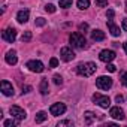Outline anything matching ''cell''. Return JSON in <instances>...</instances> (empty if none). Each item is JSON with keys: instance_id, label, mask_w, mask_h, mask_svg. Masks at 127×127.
<instances>
[{"instance_id": "obj_19", "label": "cell", "mask_w": 127, "mask_h": 127, "mask_svg": "<svg viewBox=\"0 0 127 127\" xmlns=\"http://www.w3.org/2000/svg\"><path fill=\"white\" fill-rule=\"evenodd\" d=\"M84 118H85V124H91V123L96 120V114H93V112H85V114H84Z\"/></svg>"}, {"instance_id": "obj_24", "label": "cell", "mask_w": 127, "mask_h": 127, "mask_svg": "<svg viewBox=\"0 0 127 127\" xmlns=\"http://www.w3.org/2000/svg\"><path fill=\"white\" fill-rule=\"evenodd\" d=\"M30 39H32V32H26V33L23 34V37H21L23 42H29Z\"/></svg>"}, {"instance_id": "obj_33", "label": "cell", "mask_w": 127, "mask_h": 127, "mask_svg": "<svg viewBox=\"0 0 127 127\" xmlns=\"http://www.w3.org/2000/svg\"><path fill=\"white\" fill-rule=\"evenodd\" d=\"M45 23H46V21H45L43 18H37V20H36V26H45Z\"/></svg>"}, {"instance_id": "obj_29", "label": "cell", "mask_w": 127, "mask_h": 127, "mask_svg": "<svg viewBox=\"0 0 127 127\" xmlns=\"http://www.w3.org/2000/svg\"><path fill=\"white\" fill-rule=\"evenodd\" d=\"M121 82H123V85H124V87H127V72L121 73Z\"/></svg>"}, {"instance_id": "obj_34", "label": "cell", "mask_w": 127, "mask_h": 127, "mask_svg": "<svg viewBox=\"0 0 127 127\" xmlns=\"http://www.w3.org/2000/svg\"><path fill=\"white\" fill-rule=\"evenodd\" d=\"M30 91H32V87H30V85L23 87V94H24V93H30Z\"/></svg>"}, {"instance_id": "obj_38", "label": "cell", "mask_w": 127, "mask_h": 127, "mask_svg": "<svg viewBox=\"0 0 127 127\" xmlns=\"http://www.w3.org/2000/svg\"><path fill=\"white\" fill-rule=\"evenodd\" d=\"M126 12H127V2H126Z\"/></svg>"}, {"instance_id": "obj_31", "label": "cell", "mask_w": 127, "mask_h": 127, "mask_svg": "<svg viewBox=\"0 0 127 127\" xmlns=\"http://www.w3.org/2000/svg\"><path fill=\"white\" fill-rule=\"evenodd\" d=\"M79 30H81V32H85V30H88V24H87V23H82V24H79Z\"/></svg>"}, {"instance_id": "obj_15", "label": "cell", "mask_w": 127, "mask_h": 127, "mask_svg": "<svg viewBox=\"0 0 127 127\" xmlns=\"http://www.w3.org/2000/svg\"><path fill=\"white\" fill-rule=\"evenodd\" d=\"M29 17H30V12H29L27 9H23V11H20V12L17 14V21H18L20 24H24V23L29 21Z\"/></svg>"}, {"instance_id": "obj_21", "label": "cell", "mask_w": 127, "mask_h": 127, "mask_svg": "<svg viewBox=\"0 0 127 127\" xmlns=\"http://www.w3.org/2000/svg\"><path fill=\"white\" fill-rule=\"evenodd\" d=\"M88 6H90V0H78V8H79V9L84 11V9H87Z\"/></svg>"}, {"instance_id": "obj_30", "label": "cell", "mask_w": 127, "mask_h": 127, "mask_svg": "<svg viewBox=\"0 0 127 127\" xmlns=\"http://www.w3.org/2000/svg\"><path fill=\"white\" fill-rule=\"evenodd\" d=\"M106 69H108L109 72H115V70H117V66H114V64H111V63H108V66H106Z\"/></svg>"}, {"instance_id": "obj_10", "label": "cell", "mask_w": 127, "mask_h": 127, "mask_svg": "<svg viewBox=\"0 0 127 127\" xmlns=\"http://www.w3.org/2000/svg\"><path fill=\"white\" fill-rule=\"evenodd\" d=\"M3 39L6 40V42H15V39H17V30L14 29V27H9V29H6L5 32H3Z\"/></svg>"}, {"instance_id": "obj_22", "label": "cell", "mask_w": 127, "mask_h": 127, "mask_svg": "<svg viewBox=\"0 0 127 127\" xmlns=\"http://www.w3.org/2000/svg\"><path fill=\"white\" fill-rule=\"evenodd\" d=\"M73 3V0H60V8H70Z\"/></svg>"}, {"instance_id": "obj_7", "label": "cell", "mask_w": 127, "mask_h": 127, "mask_svg": "<svg viewBox=\"0 0 127 127\" xmlns=\"http://www.w3.org/2000/svg\"><path fill=\"white\" fill-rule=\"evenodd\" d=\"M49 112H51V115H54V117L63 115V114L66 112V105H64V103H54V105H51Z\"/></svg>"}, {"instance_id": "obj_26", "label": "cell", "mask_w": 127, "mask_h": 127, "mask_svg": "<svg viewBox=\"0 0 127 127\" xmlns=\"http://www.w3.org/2000/svg\"><path fill=\"white\" fill-rule=\"evenodd\" d=\"M54 84H55V85H61V84H63V78H61L60 75H55V76H54Z\"/></svg>"}, {"instance_id": "obj_13", "label": "cell", "mask_w": 127, "mask_h": 127, "mask_svg": "<svg viewBox=\"0 0 127 127\" xmlns=\"http://www.w3.org/2000/svg\"><path fill=\"white\" fill-rule=\"evenodd\" d=\"M108 27H109V32H111V34H112L114 37H118V36L121 34L120 27H118V26H115V23H114V20H112V18H109V20H108Z\"/></svg>"}, {"instance_id": "obj_12", "label": "cell", "mask_w": 127, "mask_h": 127, "mask_svg": "<svg viewBox=\"0 0 127 127\" xmlns=\"http://www.w3.org/2000/svg\"><path fill=\"white\" fill-rule=\"evenodd\" d=\"M0 88H2V93L5 96H14V87H12V84L9 81H2Z\"/></svg>"}, {"instance_id": "obj_37", "label": "cell", "mask_w": 127, "mask_h": 127, "mask_svg": "<svg viewBox=\"0 0 127 127\" xmlns=\"http://www.w3.org/2000/svg\"><path fill=\"white\" fill-rule=\"evenodd\" d=\"M124 51H126V54H127V42L124 43Z\"/></svg>"}, {"instance_id": "obj_8", "label": "cell", "mask_w": 127, "mask_h": 127, "mask_svg": "<svg viewBox=\"0 0 127 127\" xmlns=\"http://www.w3.org/2000/svg\"><path fill=\"white\" fill-rule=\"evenodd\" d=\"M9 112H11V115H12V118H17V120H24L26 117H27V114H26V111L24 109H21L20 106H12L11 109H9Z\"/></svg>"}, {"instance_id": "obj_1", "label": "cell", "mask_w": 127, "mask_h": 127, "mask_svg": "<svg viewBox=\"0 0 127 127\" xmlns=\"http://www.w3.org/2000/svg\"><path fill=\"white\" fill-rule=\"evenodd\" d=\"M96 70H97V66H96V63H93V61L79 63V64H78V67H76V72H78V75H81V76H85V78H88V76L94 75V72H96Z\"/></svg>"}, {"instance_id": "obj_9", "label": "cell", "mask_w": 127, "mask_h": 127, "mask_svg": "<svg viewBox=\"0 0 127 127\" xmlns=\"http://www.w3.org/2000/svg\"><path fill=\"white\" fill-rule=\"evenodd\" d=\"M99 58H100L103 63H111V61L115 58V52H114L112 49H103V51H100Z\"/></svg>"}, {"instance_id": "obj_35", "label": "cell", "mask_w": 127, "mask_h": 127, "mask_svg": "<svg viewBox=\"0 0 127 127\" xmlns=\"http://www.w3.org/2000/svg\"><path fill=\"white\" fill-rule=\"evenodd\" d=\"M106 15H108V18H114V15H115V12H114V11H112V9H109V11H108V14H106Z\"/></svg>"}, {"instance_id": "obj_25", "label": "cell", "mask_w": 127, "mask_h": 127, "mask_svg": "<svg viewBox=\"0 0 127 127\" xmlns=\"http://www.w3.org/2000/svg\"><path fill=\"white\" fill-rule=\"evenodd\" d=\"M96 6H99V8L108 6V0H96Z\"/></svg>"}, {"instance_id": "obj_14", "label": "cell", "mask_w": 127, "mask_h": 127, "mask_svg": "<svg viewBox=\"0 0 127 127\" xmlns=\"http://www.w3.org/2000/svg\"><path fill=\"white\" fill-rule=\"evenodd\" d=\"M5 60H6L8 64H11V66L17 64V61H18V58H17V52H15L14 49H12V51H8L6 55H5Z\"/></svg>"}, {"instance_id": "obj_32", "label": "cell", "mask_w": 127, "mask_h": 127, "mask_svg": "<svg viewBox=\"0 0 127 127\" xmlns=\"http://www.w3.org/2000/svg\"><path fill=\"white\" fill-rule=\"evenodd\" d=\"M115 102H117V103H123V102H124V97H123L121 94H117V96H115Z\"/></svg>"}, {"instance_id": "obj_16", "label": "cell", "mask_w": 127, "mask_h": 127, "mask_svg": "<svg viewBox=\"0 0 127 127\" xmlns=\"http://www.w3.org/2000/svg\"><path fill=\"white\" fill-rule=\"evenodd\" d=\"M105 37H106V36H105V33H103L102 30H99V29L91 32V39H93V40H96V42H102V40H105Z\"/></svg>"}, {"instance_id": "obj_18", "label": "cell", "mask_w": 127, "mask_h": 127, "mask_svg": "<svg viewBox=\"0 0 127 127\" xmlns=\"http://www.w3.org/2000/svg\"><path fill=\"white\" fill-rule=\"evenodd\" d=\"M46 118H48L46 112L40 111V112H37V114H36V118H34V121H36V124H40V123H43V121H45Z\"/></svg>"}, {"instance_id": "obj_4", "label": "cell", "mask_w": 127, "mask_h": 127, "mask_svg": "<svg viewBox=\"0 0 127 127\" xmlns=\"http://www.w3.org/2000/svg\"><path fill=\"white\" fill-rule=\"evenodd\" d=\"M96 85L100 88V90H109L112 87V79L109 76H99L96 79Z\"/></svg>"}, {"instance_id": "obj_20", "label": "cell", "mask_w": 127, "mask_h": 127, "mask_svg": "<svg viewBox=\"0 0 127 127\" xmlns=\"http://www.w3.org/2000/svg\"><path fill=\"white\" fill-rule=\"evenodd\" d=\"M18 124H20V120H17V118H15V120H6V121L3 123L5 127H17Z\"/></svg>"}, {"instance_id": "obj_5", "label": "cell", "mask_w": 127, "mask_h": 127, "mask_svg": "<svg viewBox=\"0 0 127 127\" xmlns=\"http://www.w3.org/2000/svg\"><path fill=\"white\" fill-rule=\"evenodd\" d=\"M60 58H61L63 61H72V60L75 58V52L72 51V48L64 46V48L60 49Z\"/></svg>"}, {"instance_id": "obj_3", "label": "cell", "mask_w": 127, "mask_h": 127, "mask_svg": "<svg viewBox=\"0 0 127 127\" xmlns=\"http://www.w3.org/2000/svg\"><path fill=\"white\" fill-rule=\"evenodd\" d=\"M93 100H94L100 108H109V106H111V99H109L108 96H102V94L96 93V94H93Z\"/></svg>"}, {"instance_id": "obj_23", "label": "cell", "mask_w": 127, "mask_h": 127, "mask_svg": "<svg viewBox=\"0 0 127 127\" xmlns=\"http://www.w3.org/2000/svg\"><path fill=\"white\" fill-rule=\"evenodd\" d=\"M57 126H58V127H64V126L72 127V126H73V121H70V120H63V121H58Z\"/></svg>"}, {"instance_id": "obj_17", "label": "cell", "mask_w": 127, "mask_h": 127, "mask_svg": "<svg viewBox=\"0 0 127 127\" xmlns=\"http://www.w3.org/2000/svg\"><path fill=\"white\" fill-rule=\"evenodd\" d=\"M39 90H40V94H48V79L46 78H42L40 81V85H39Z\"/></svg>"}, {"instance_id": "obj_36", "label": "cell", "mask_w": 127, "mask_h": 127, "mask_svg": "<svg viewBox=\"0 0 127 127\" xmlns=\"http://www.w3.org/2000/svg\"><path fill=\"white\" fill-rule=\"evenodd\" d=\"M123 30H124V32H127V18H126V20H123Z\"/></svg>"}, {"instance_id": "obj_11", "label": "cell", "mask_w": 127, "mask_h": 127, "mask_svg": "<svg viewBox=\"0 0 127 127\" xmlns=\"http://www.w3.org/2000/svg\"><path fill=\"white\" fill-rule=\"evenodd\" d=\"M109 115L112 117V118H115V120H124L126 118V115H124V111L120 108V106H114V108H111V111H109Z\"/></svg>"}, {"instance_id": "obj_2", "label": "cell", "mask_w": 127, "mask_h": 127, "mask_svg": "<svg viewBox=\"0 0 127 127\" xmlns=\"http://www.w3.org/2000/svg\"><path fill=\"white\" fill-rule=\"evenodd\" d=\"M69 42L73 48H79V49H84L87 46V40L81 33H72L69 37Z\"/></svg>"}, {"instance_id": "obj_28", "label": "cell", "mask_w": 127, "mask_h": 127, "mask_svg": "<svg viewBox=\"0 0 127 127\" xmlns=\"http://www.w3.org/2000/svg\"><path fill=\"white\" fill-rule=\"evenodd\" d=\"M45 11L49 12V14H54V12H55V6H54V5H46V6H45Z\"/></svg>"}, {"instance_id": "obj_27", "label": "cell", "mask_w": 127, "mask_h": 127, "mask_svg": "<svg viewBox=\"0 0 127 127\" xmlns=\"http://www.w3.org/2000/svg\"><path fill=\"white\" fill-rule=\"evenodd\" d=\"M57 64H58V60H57L55 57H52V58L49 60V67H57Z\"/></svg>"}, {"instance_id": "obj_6", "label": "cell", "mask_w": 127, "mask_h": 127, "mask_svg": "<svg viewBox=\"0 0 127 127\" xmlns=\"http://www.w3.org/2000/svg\"><path fill=\"white\" fill-rule=\"evenodd\" d=\"M27 67H29V70H32V72H34V73H40V72H43V64H42V61H39V60H30L29 63H27Z\"/></svg>"}]
</instances>
